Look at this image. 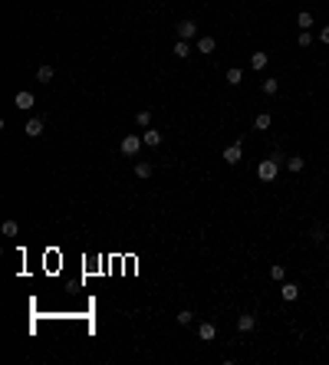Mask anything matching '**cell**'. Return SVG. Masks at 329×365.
I'll return each instance as SVG.
<instances>
[{
	"instance_id": "obj_7",
	"label": "cell",
	"mask_w": 329,
	"mask_h": 365,
	"mask_svg": "<svg viewBox=\"0 0 329 365\" xmlns=\"http://www.w3.org/2000/svg\"><path fill=\"white\" fill-rule=\"evenodd\" d=\"M214 50H218V40H214V36H197V53L211 56Z\"/></svg>"
},
{
	"instance_id": "obj_18",
	"label": "cell",
	"mask_w": 329,
	"mask_h": 365,
	"mask_svg": "<svg viewBox=\"0 0 329 365\" xmlns=\"http://www.w3.org/2000/svg\"><path fill=\"white\" fill-rule=\"evenodd\" d=\"M227 82H230V86H241V82H244V73H241L237 66H234V69H227Z\"/></svg>"
},
{
	"instance_id": "obj_15",
	"label": "cell",
	"mask_w": 329,
	"mask_h": 365,
	"mask_svg": "<svg viewBox=\"0 0 329 365\" xmlns=\"http://www.w3.org/2000/svg\"><path fill=\"white\" fill-rule=\"evenodd\" d=\"M270 115H267V112H260V115H257V119H253V129H260V132H267V129H270Z\"/></svg>"
},
{
	"instance_id": "obj_26",
	"label": "cell",
	"mask_w": 329,
	"mask_h": 365,
	"mask_svg": "<svg viewBox=\"0 0 329 365\" xmlns=\"http://www.w3.org/2000/svg\"><path fill=\"white\" fill-rule=\"evenodd\" d=\"M313 240H316V243L326 240V231H323V227H313Z\"/></svg>"
},
{
	"instance_id": "obj_25",
	"label": "cell",
	"mask_w": 329,
	"mask_h": 365,
	"mask_svg": "<svg viewBox=\"0 0 329 365\" xmlns=\"http://www.w3.org/2000/svg\"><path fill=\"white\" fill-rule=\"evenodd\" d=\"M296 43H300V46H309V43H313V33H309V30H303V33L296 36Z\"/></svg>"
},
{
	"instance_id": "obj_9",
	"label": "cell",
	"mask_w": 329,
	"mask_h": 365,
	"mask_svg": "<svg viewBox=\"0 0 329 365\" xmlns=\"http://www.w3.org/2000/svg\"><path fill=\"white\" fill-rule=\"evenodd\" d=\"M197 336H201V342H211V339L218 336V326H214V322H201V326H197Z\"/></svg>"
},
{
	"instance_id": "obj_8",
	"label": "cell",
	"mask_w": 329,
	"mask_h": 365,
	"mask_svg": "<svg viewBox=\"0 0 329 365\" xmlns=\"http://www.w3.org/2000/svg\"><path fill=\"white\" fill-rule=\"evenodd\" d=\"M23 132H27V138H40L43 135V119H30L23 125Z\"/></svg>"
},
{
	"instance_id": "obj_16",
	"label": "cell",
	"mask_w": 329,
	"mask_h": 365,
	"mask_svg": "<svg viewBox=\"0 0 329 365\" xmlns=\"http://www.w3.org/2000/svg\"><path fill=\"white\" fill-rule=\"evenodd\" d=\"M303 165H306V161H303L300 155H290V158H286V168H290L293 175H296V171H303Z\"/></svg>"
},
{
	"instance_id": "obj_4",
	"label": "cell",
	"mask_w": 329,
	"mask_h": 365,
	"mask_svg": "<svg viewBox=\"0 0 329 365\" xmlns=\"http://www.w3.org/2000/svg\"><path fill=\"white\" fill-rule=\"evenodd\" d=\"M13 105H17V109H33V105H36V96H33L30 89H20V92L13 96Z\"/></svg>"
},
{
	"instance_id": "obj_19",
	"label": "cell",
	"mask_w": 329,
	"mask_h": 365,
	"mask_svg": "<svg viewBox=\"0 0 329 365\" xmlns=\"http://www.w3.org/2000/svg\"><path fill=\"white\" fill-rule=\"evenodd\" d=\"M283 277H286L283 263H274V266H270V280H276V283H283Z\"/></svg>"
},
{
	"instance_id": "obj_22",
	"label": "cell",
	"mask_w": 329,
	"mask_h": 365,
	"mask_svg": "<svg viewBox=\"0 0 329 365\" xmlns=\"http://www.w3.org/2000/svg\"><path fill=\"white\" fill-rule=\"evenodd\" d=\"M296 23H300L303 30H309V26H313V17H309V10H303V13H300V17H296Z\"/></svg>"
},
{
	"instance_id": "obj_17",
	"label": "cell",
	"mask_w": 329,
	"mask_h": 365,
	"mask_svg": "<svg viewBox=\"0 0 329 365\" xmlns=\"http://www.w3.org/2000/svg\"><path fill=\"white\" fill-rule=\"evenodd\" d=\"M263 92H267V96H276V92H280V79H263Z\"/></svg>"
},
{
	"instance_id": "obj_10",
	"label": "cell",
	"mask_w": 329,
	"mask_h": 365,
	"mask_svg": "<svg viewBox=\"0 0 329 365\" xmlns=\"http://www.w3.org/2000/svg\"><path fill=\"white\" fill-rule=\"evenodd\" d=\"M267 66H270V56H267V53H253L250 56V69H253V73H260V69H267Z\"/></svg>"
},
{
	"instance_id": "obj_5",
	"label": "cell",
	"mask_w": 329,
	"mask_h": 365,
	"mask_svg": "<svg viewBox=\"0 0 329 365\" xmlns=\"http://www.w3.org/2000/svg\"><path fill=\"white\" fill-rule=\"evenodd\" d=\"M197 36V23L194 20H181L178 23V40H194Z\"/></svg>"
},
{
	"instance_id": "obj_13",
	"label": "cell",
	"mask_w": 329,
	"mask_h": 365,
	"mask_svg": "<svg viewBox=\"0 0 329 365\" xmlns=\"http://www.w3.org/2000/svg\"><path fill=\"white\" fill-rule=\"evenodd\" d=\"M175 56H178V59H188V56H191V43H188V40H178V43H175Z\"/></svg>"
},
{
	"instance_id": "obj_24",
	"label": "cell",
	"mask_w": 329,
	"mask_h": 365,
	"mask_svg": "<svg viewBox=\"0 0 329 365\" xmlns=\"http://www.w3.org/2000/svg\"><path fill=\"white\" fill-rule=\"evenodd\" d=\"M191 319H194V313H191V310H181V313H178V326H188Z\"/></svg>"
},
{
	"instance_id": "obj_1",
	"label": "cell",
	"mask_w": 329,
	"mask_h": 365,
	"mask_svg": "<svg viewBox=\"0 0 329 365\" xmlns=\"http://www.w3.org/2000/svg\"><path fill=\"white\" fill-rule=\"evenodd\" d=\"M276 171H280V161H276V158H263L260 165H257V178H260V181H274Z\"/></svg>"
},
{
	"instance_id": "obj_21",
	"label": "cell",
	"mask_w": 329,
	"mask_h": 365,
	"mask_svg": "<svg viewBox=\"0 0 329 365\" xmlns=\"http://www.w3.org/2000/svg\"><path fill=\"white\" fill-rule=\"evenodd\" d=\"M135 122H138V125H142V129H148V125H152V112H138V115H135Z\"/></svg>"
},
{
	"instance_id": "obj_23",
	"label": "cell",
	"mask_w": 329,
	"mask_h": 365,
	"mask_svg": "<svg viewBox=\"0 0 329 365\" xmlns=\"http://www.w3.org/2000/svg\"><path fill=\"white\" fill-rule=\"evenodd\" d=\"M17 231H20L17 221H3V237H17Z\"/></svg>"
},
{
	"instance_id": "obj_14",
	"label": "cell",
	"mask_w": 329,
	"mask_h": 365,
	"mask_svg": "<svg viewBox=\"0 0 329 365\" xmlns=\"http://www.w3.org/2000/svg\"><path fill=\"white\" fill-rule=\"evenodd\" d=\"M36 82H43V86H46V82H53V66H40V69H36Z\"/></svg>"
},
{
	"instance_id": "obj_27",
	"label": "cell",
	"mask_w": 329,
	"mask_h": 365,
	"mask_svg": "<svg viewBox=\"0 0 329 365\" xmlns=\"http://www.w3.org/2000/svg\"><path fill=\"white\" fill-rule=\"evenodd\" d=\"M319 40H323V43H329V26H323V30H319Z\"/></svg>"
},
{
	"instance_id": "obj_2",
	"label": "cell",
	"mask_w": 329,
	"mask_h": 365,
	"mask_svg": "<svg viewBox=\"0 0 329 365\" xmlns=\"http://www.w3.org/2000/svg\"><path fill=\"white\" fill-rule=\"evenodd\" d=\"M142 135H125V138H122V145H119V148H122V155H129V158H135V155H138V152H142Z\"/></svg>"
},
{
	"instance_id": "obj_3",
	"label": "cell",
	"mask_w": 329,
	"mask_h": 365,
	"mask_svg": "<svg viewBox=\"0 0 329 365\" xmlns=\"http://www.w3.org/2000/svg\"><path fill=\"white\" fill-rule=\"evenodd\" d=\"M220 158H224L227 165H237V161L244 158V142H230L227 148H224V155H220Z\"/></svg>"
},
{
	"instance_id": "obj_20",
	"label": "cell",
	"mask_w": 329,
	"mask_h": 365,
	"mask_svg": "<svg viewBox=\"0 0 329 365\" xmlns=\"http://www.w3.org/2000/svg\"><path fill=\"white\" fill-rule=\"evenodd\" d=\"M135 175L142 178V181H145V178H152V165H148V161H138V165H135Z\"/></svg>"
},
{
	"instance_id": "obj_12",
	"label": "cell",
	"mask_w": 329,
	"mask_h": 365,
	"mask_svg": "<svg viewBox=\"0 0 329 365\" xmlns=\"http://www.w3.org/2000/svg\"><path fill=\"white\" fill-rule=\"evenodd\" d=\"M280 293H283V299H286V303L300 299V287H296V283H283V289H280Z\"/></svg>"
},
{
	"instance_id": "obj_6",
	"label": "cell",
	"mask_w": 329,
	"mask_h": 365,
	"mask_svg": "<svg viewBox=\"0 0 329 365\" xmlns=\"http://www.w3.org/2000/svg\"><path fill=\"white\" fill-rule=\"evenodd\" d=\"M237 329H241V332H253V329H257V316H253V313H241V316H237Z\"/></svg>"
},
{
	"instance_id": "obj_11",
	"label": "cell",
	"mask_w": 329,
	"mask_h": 365,
	"mask_svg": "<svg viewBox=\"0 0 329 365\" xmlns=\"http://www.w3.org/2000/svg\"><path fill=\"white\" fill-rule=\"evenodd\" d=\"M142 142L148 145V148H158V145H162V132H155V129H145V132H142Z\"/></svg>"
}]
</instances>
